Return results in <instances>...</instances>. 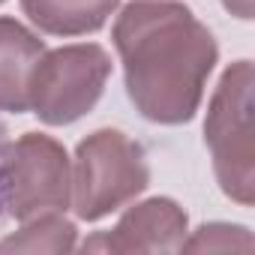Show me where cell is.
Here are the masks:
<instances>
[{"label":"cell","mask_w":255,"mask_h":255,"mask_svg":"<svg viewBox=\"0 0 255 255\" xmlns=\"http://www.w3.org/2000/svg\"><path fill=\"white\" fill-rule=\"evenodd\" d=\"M183 252H252L255 240L249 228L231 222H204L183 240Z\"/></svg>","instance_id":"cell-10"},{"label":"cell","mask_w":255,"mask_h":255,"mask_svg":"<svg viewBox=\"0 0 255 255\" xmlns=\"http://www.w3.org/2000/svg\"><path fill=\"white\" fill-rule=\"evenodd\" d=\"M222 6L234 18H240V21H249L252 18V0H222Z\"/></svg>","instance_id":"cell-12"},{"label":"cell","mask_w":255,"mask_h":255,"mask_svg":"<svg viewBox=\"0 0 255 255\" xmlns=\"http://www.w3.org/2000/svg\"><path fill=\"white\" fill-rule=\"evenodd\" d=\"M45 42L15 18H0V111H30V78Z\"/></svg>","instance_id":"cell-7"},{"label":"cell","mask_w":255,"mask_h":255,"mask_svg":"<svg viewBox=\"0 0 255 255\" xmlns=\"http://www.w3.org/2000/svg\"><path fill=\"white\" fill-rule=\"evenodd\" d=\"M111 39L135 111L162 126L189 123L204 99L219 45L192 9L168 0L123 6Z\"/></svg>","instance_id":"cell-1"},{"label":"cell","mask_w":255,"mask_h":255,"mask_svg":"<svg viewBox=\"0 0 255 255\" xmlns=\"http://www.w3.org/2000/svg\"><path fill=\"white\" fill-rule=\"evenodd\" d=\"M111 57L96 42H75L39 57L30 78V111L45 126H69L102 99Z\"/></svg>","instance_id":"cell-4"},{"label":"cell","mask_w":255,"mask_h":255,"mask_svg":"<svg viewBox=\"0 0 255 255\" xmlns=\"http://www.w3.org/2000/svg\"><path fill=\"white\" fill-rule=\"evenodd\" d=\"M252 63H231L207 105L204 144L213 159L219 189L240 207L255 201V144H252Z\"/></svg>","instance_id":"cell-3"},{"label":"cell","mask_w":255,"mask_h":255,"mask_svg":"<svg viewBox=\"0 0 255 255\" xmlns=\"http://www.w3.org/2000/svg\"><path fill=\"white\" fill-rule=\"evenodd\" d=\"M6 144H9V129H6V123L0 120V225L6 219V210H3V156H6Z\"/></svg>","instance_id":"cell-11"},{"label":"cell","mask_w":255,"mask_h":255,"mask_svg":"<svg viewBox=\"0 0 255 255\" xmlns=\"http://www.w3.org/2000/svg\"><path fill=\"white\" fill-rule=\"evenodd\" d=\"M0 3H6V0H0Z\"/></svg>","instance_id":"cell-13"},{"label":"cell","mask_w":255,"mask_h":255,"mask_svg":"<svg viewBox=\"0 0 255 255\" xmlns=\"http://www.w3.org/2000/svg\"><path fill=\"white\" fill-rule=\"evenodd\" d=\"M78 246V228L72 219L63 213H45L27 219L15 234L0 240V252H51V255H66Z\"/></svg>","instance_id":"cell-9"},{"label":"cell","mask_w":255,"mask_h":255,"mask_svg":"<svg viewBox=\"0 0 255 255\" xmlns=\"http://www.w3.org/2000/svg\"><path fill=\"white\" fill-rule=\"evenodd\" d=\"M150 186L144 147L120 129H96L75 147L72 162V210L84 222L132 204Z\"/></svg>","instance_id":"cell-2"},{"label":"cell","mask_w":255,"mask_h":255,"mask_svg":"<svg viewBox=\"0 0 255 255\" xmlns=\"http://www.w3.org/2000/svg\"><path fill=\"white\" fill-rule=\"evenodd\" d=\"M72 207V162L66 147L42 132H24L6 144L3 156V210L27 222Z\"/></svg>","instance_id":"cell-5"},{"label":"cell","mask_w":255,"mask_h":255,"mask_svg":"<svg viewBox=\"0 0 255 255\" xmlns=\"http://www.w3.org/2000/svg\"><path fill=\"white\" fill-rule=\"evenodd\" d=\"M189 234L186 210L171 198H147L129 207L111 231L81 243V252H177Z\"/></svg>","instance_id":"cell-6"},{"label":"cell","mask_w":255,"mask_h":255,"mask_svg":"<svg viewBox=\"0 0 255 255\" xmlns=\"http://www.w3.org/2000/svg\"><path fill=\"white\" fill-rule=\"evenodd\" d=\"M120 0H21V12L48 36H84L105 27Z\"/></svg>","instance_id":"cell-8"}]
</instances>
